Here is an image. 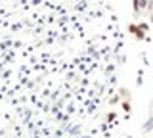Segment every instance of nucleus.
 Instances as JSON below:
<instances>
[{"mask_svg": "<svg viewBox=\"0 0 153 138\" xmlns=\"http://www.w3.org/2000/svg\"><path fill=\"white\" fill-rule=\"evenodd\" d=\"M132 8H134V13L142 12L143 8H147V0H132Z\"/></svg>", "mask_w": 153, "mask_h": 138, "instance_id": "nucleus-1", "label": "nucleus"}, {"mask_svg": "<svg viewBox=\"0 0 153 138\" xmlns=\"http://www.w3.org/2000/svg\"><path fill=\"white\" fill-rule=\"evenodd\" d=\"M134 39H138V40H147V33H143L140 27H138V33L134 35Z\"/></svg>", "mask_w": 153, "mask_h": 138, "instance_id": "nucleus-2", "label": "nucleus"}, {"mask_svg": "<svg viewBox=\"0 0 153 138\" xmlns=\"http://www.w3.org/2000/svg\"><path fill=\"white\" fill-rule=\"evenodd\" d=\"M128 33H130V35H136L138 33V23H128Z\"/></svg>", "mask_w": 153, "mask_h": 138, "instance_id": "nucleus-3", "label": "nucleus"}, {"mask_svg": "<svg viewBox=\"0 0 153 138\" xmlns=\"http://www.w3.org/2000/svg\"><path fill=\"white\" fill-rule=\"evenodd\" d=\"M123 109H124L126 113L132 109V106H130V100H123Z\"/></svg>", "mask_w": 153, "mask_h": 138, "instance_id": "nucleus-4", "label": "nucleus"}, {"mask_svg": "<svg viewBox=\"0 0 153 138\" xmlns=\"http://www.w3.org/2000/svg\"><path fill=\"white\" fill-rule=\"evenodd\" d=\"M121 96H123L124 100H128V98H130V92H128L126 88H121Z\"/></svg>", "mask_w": 153, "mask_h": 138, "instance_id": "nucleus-5", "label": "nucleus"}, {"mask_svg": "<svg viewBox=\"0 0 153 138\" xmlns=\"http://www.w3.org/2000/svg\"><path fill=\"white\" fill-rule=\"evenodd\" d=\"M138 27H140V29H142L143 33H147V31H149V25H147V23H138Z\"/></svg>", "mask_w": 153, "mask_h": 138, "instance_id": "nucleus-6", "label": "nucleus"}, {"mask_svg": "<svg viewBox=\"0 0 153 138\" xmlns=\"http://www.w3.org/2000/svg\"><path fill=\"white\" fill-rule=\"evenodd\" d=\"M115 119H117V113H109V115H107V121H115Z\"/></svg>", "mask_w": 153, "mask_h": 138, "instance_id": "nucleus-7", "label": "nucleus"}, {"mask_svg": "<svg viewBox=\"0 0 153 138\" xmlns=\"http://www.w3.org/2000/svg\"><path fill=\"white\" fill-rule=\"evenodd\" d=\"M151 23H153V12H151Z\"/></svg>", "mask_w": 153, "mask_h": 138, "instance_id": "nucleus-8", "label": "nucleus"}]
</instances>
